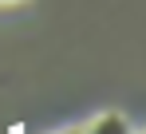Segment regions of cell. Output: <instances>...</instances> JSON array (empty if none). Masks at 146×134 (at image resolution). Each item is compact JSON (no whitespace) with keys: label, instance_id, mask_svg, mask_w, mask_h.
<instances>
[{"label":"cell","instance_id":"7a4b0ae2","mask_svg":"<svg viewBox=\"0 0 146 134\" xmlns=\"http://www.w3.org/2000/svg\"><path fill=\"white\" fill-rule=\"evenodd\" d=\"M0 4H16V0H0Z\"/></svg>","mask_w":146,"mask_h":134},{"label":"cell","instance_id":"6da1fadb","mask_svg":"<svg viewBox=\"0 0 146 134\" xmlns=\"http://www.w3.org/2000/svg\"><path fill=\"white\" fill-rule=\"evenodd\" d=\"M79 134H134V126L126 122V114H119V111H103V114H95V118H91Z\"/></svg>","mask_w":146,"mask_h":134},{"label":"cell","instance_id":"3957f363","mask_svg":"<svg viewBox=\"0 0 146 134\" xmlns=\"http://www.w3.org/2000/svg\"><path fill=\"white\" fill-rule=\"evenodd\" d=\"M63 134H79V130H63Z\"/></svg>","mask_w":146,"mask_h":134}]
</instances>
